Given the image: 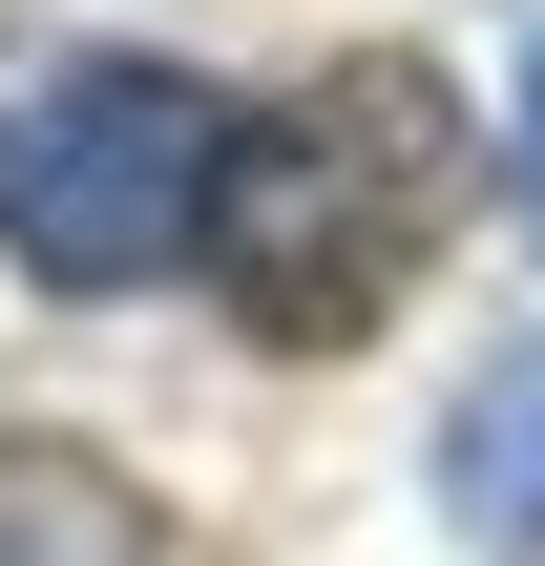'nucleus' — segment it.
I'll list each match as a JSON object with an SVG mask.
<instances>
[{
  "mask_svg": "<svg viewBox=\"0 0 545 566\" xmlns=\"http://www.w3.org/2000/svg\"><path fill=\"white\" fill-rule=\"evenodd\" d=\"M462 210V105L420 63H315L294 105L231 126V189H210V294L273 336V357H336L399 315V273L441 252Z\"/></svg>",
  "mask_w": 545,
  "mask_h": 566,
  "instance_id": "nucleus-1",
  "label": "nucleus"
},
{
  "mask_svg": "<svg viewBox=\"0 0 545 566\" xmlns=\"http://www.w3.org/2000/svg\"><path fill=\"white\" fill-rule=\"evenodd\" d=\"M231 126L189 63L147 42H84L0 105V252L42 294H147V273H210V189H231Z\"/></svg>",
  "mask_w": 545,
  "mask_h": 566,
  "instance_id": "nucleus-2",
  "label": "nucleus"
},
{
  "mask_svg": "<svg viewBox=\"0 0 545 566\" xmlns=\"http://www.w3.org/2000/svg\"><path fill=\"white\" fill-rule=\"evenodd\" d=\"M441 525L483 566H545V336H504V357L441 399Z\"/></svg>",
  "mask_w": 545,
  "mask_h": 566,
  "instance_id": "nucleus-3",
  "label": "nucleus"
},
{
  "mask_svg": "<svg viewBox=\"0 0 545 566\" xmlns=\"http://www.w3.org/2000/svg\"><path fill=\"white\" fill-rule=\"evenodd\" d=\"M525 210H545V42H525Z\"/></svg>",
  "mask_w": 545,
  "mask_h": 566,
  "instance_id": "nucleus-4",
  "label": "nucleus"
}]
</instances>
